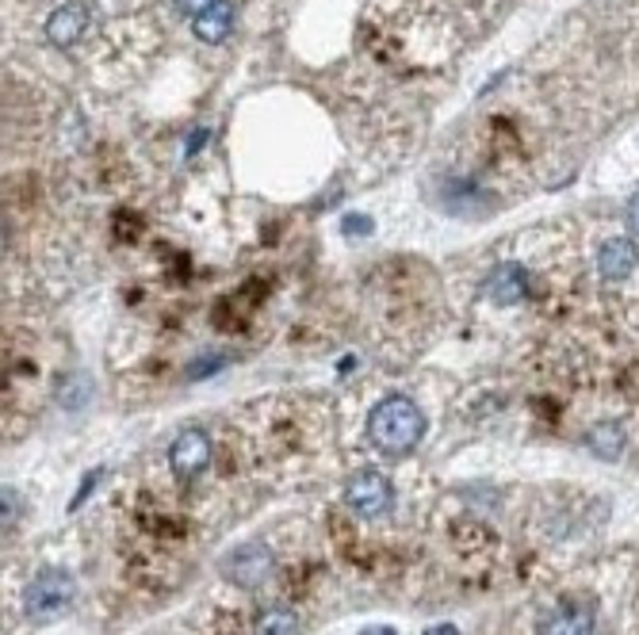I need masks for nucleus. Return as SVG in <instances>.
<instances>
[{"label": "nucleus", "mask_w": 639, "mask_h": 635, "mask_svg": "<svg viewBox=\"0 0 639 635\" xmlns=\"http://www.w3.org/2000/svg\"><path fill=\"white\" fill-rule=\"evenodd\" d=\"M367 437H372V445L379 452L406 456L426 437V414L418 409V402H410L406 395H390L367 417Z\"/></svg>", "instance_id": "f257e3e1"}, {"label": "nucleus", "mask_w": 639, "mask_h": 635, "mask_svg": "<svg viewBox=\"0 0 639 635\" xmlns=\"http://www.w3.org/2000/svg\"><path fill=\"white\" fill-rule=\"evenodd\" d=\"M74 598H77L74 574L62 567H46V570H38V574L27 582V590H23V613H27V621H35V624H51V621H58V616L69 613Z\"/></svg>", "instance_id": "f03ea898"}, {"label": "nucleus", "mask_w": 639, "mask_h": 635, "mask_svg": "<svg viewBox=\"0 0 639 635\" xmlns=\"http://www.w3.org/2000/svg\"><path fill=\"white\" fill-rule=\"evenodd\" d=\"M219 570L230 585H238V590H257V585H265L268 578H273L276 556L265 540H245L222 556Z\"/></svg>", "instance_id": "7ed1b4c3"}, {"label": "nucleus", "mask_w": 639, "mask_h": 635, "mask_svg": "<svg viewBox=\"0 0 639 635\" xmlns=\"http://www.w3.org/2000/svg\"><path fill=\"white\" fill-rule=\"evenodd\" d=\"M345 505L356 513V517H383V513L390 510V502H395V490H390V482L379 475V471H353L345 482Z\"/></svg>", "instance_id": "20e7f679"}, {"label": "nucleus", "mask_w": 639, "mask_h": 635, "mask_svg": "<svg viewBox=\"0 0 639 635\" xmlns=\"http://www.w3.org/2000/svg\"><path fill=\"white\" fill-rule=\"evenodd\" d=\"M594 628H597V613H594V601L586 598L559 601L551 613H544V621H540V635H594Z\"/></svg>", "instance_id": "39448f33"}, {"label": "nucleus", "mask_w": 639, "mask_h": 635, "mask_svg": "<svg viewBox=\"0 0 639 635\" xmlns=\"http://www.w3.org/2000/svg\"><path fill=\"white\" fill-rule=\"evenodd\" d=\"M211 463V437L203 429H184L169 448V468L177 479H196Z\"/></svg>", "instance_id": "423d86ee"}, {"label": "nucleus", "mask_w": 639, "mask_h": 635, "mask_svg": "<svg viewBox=\"0 0 639 635\" xmlns=\"http://www.w3.org/2000/svg\"><path fill=\"white\" fill-rule=\"evenodd\" d=\"M483 295L494 307H517L529 295V272L517 261H502L491 276L483 280Z\"/></svg>", "instance_id": "0eeeda50"}, {"label": "nucleus", "mask_w": 639, "mask_h": 635, "mask_svg": "<svg viewBox=\"0 0 639 635\" xmlns=\"http://www.w3.org/2000/svg\"><path fill=\"white\" fill-rule=\"evenodd\" d=\"M89 23H92L89 4H81V0L58 4L51 12V20H46V43H54V46H74V43H81L85 31H89Z\"/></svg>", "instance_id": "6e6552de"}, {"label": "nucleus", "mask_w": 639, "mask_h": 635, "mask_svg": "<svg viewBox=\"0 0 639 635\" xmlns=\"http://www.w3.org/2000/svg\"><path fill=\"white\" fill-rule=\"evenodd\" d=\"M636 264H639V249L632 238H609L597 249V272H602V280H609V284L628 280L636 272Z\"/></svg>", "instance_id": "1a4fd4ad"}, {"label": "nucleus", "mask_w": 639, "mask_h": 635, "mask_svg": "<svg viewBox=\"0 0 639 635\" xmlns=\"http://www.w3.org/2000/svg\"><path fill=\"white\" fill-rule=\"evenodd\" d=\"M191 31H196V39L199 43H207V46L227 43L230 31H234V4H230V0H211L203 12H196Z\"/></svg>", "instance_id": "9d476101"}, {"label": "nucleus", "mask_w": 639, "mask_h": 635, "mask_svg": "<svg viewBox=\"0 0 639 635\" xmlns=\"http://www.w3.org/2000/svg\"><path fill=\"white\" fill-rule=\"evenodd\" d=\"M586 445L597 460H617V456L625 452V429H620L617 421H602L586 433Z\"/></svg>", "instance_id": "9b49d317"}, {"label": "nucleus", "mask_w": 639, "mask_h": 635, "mask_svg": "<svg viewBox=\"0 0 639 635\" xmlns=\"http://www.w3.org/2000/svg\"><path fill=\"white\" fill-rule=\"evenodd\" d=\"M253 635H299V616L284 605L265 609V613L253 621Z\"/></svg>", "instance_id": "f8f14e48"}, {"label": "nucleus", "mask_w": 639, "mask_h": 635, "mask_svg": "<svg viewBox=\"0 0 639 635\" xmlns=\"http://www.w3.org/2000/svg\"><path fill=\"white\" fill-rule=\"evenodd\" d=\"M219 364H222V357H203L199 364L188 368V375H191V380H203V375L211 372V368H219Z\"/></svg>", "instance_id": "ddd939ff"}, {"label": "nucleus", "mask_w": 639, "mask_h": 635, "mask_svg": "<svg viewBox=\"0 0 639 635\" xmlns=\"http://www.w3.org/2000/svg\"><path fill=\"white\" fill-rule=\"evenodd\" d=\"M625 222L632 227V234H639V191L628 199V211H625Z\"/></svg>", "instance_id": "4468645a"}, {"label": "nucleus", "mask_w": 639, "mask_h": 635, "mask_svg": "<svg viewBox=\"0 0 639 635\" xmlns=\"http://www.w3.org/2000/svg\"><path fill=\"white\" fill-rule=\"evenodd\" d=\"M345 230H349V234H367V219H364V215H349Z\"/></svg>", "instance_id": "2eb2a0df"}, {"label": "nucleus", "mask_w": 639, "mask_h": 635, "mask_svg": "<svg viewBox=\"0 0 639 635\" xmlns=\"http://www.w3.org/2000/svg\"><path fill=\"white\" fill-rule=\"evenodd\" d=\"M173 4H177L180 12H203V8L211 4V0H173Z\"/></svg>", "instance_id": "dca6fc26"}, {"label": "nucleus", "mask_w": 639, "mask_h": 635, "mask_svg": "<svg viewBox=\"0 0 639 635\" xmlns=\"http://www.w3.org/2000/svg\"><path fill=\"white\" fill-rule=\"evenodd\" d=\"M12 513H15V490H4V528L12 521Z\"/></svg>", "instance_id": "f3484780"}, {"label": "nucleus", "mask_w": 639, "mask_h": 635, "mask_svg": "<svg viewBox=\"0 0 639 635\" xmlns=\"http://www.w3.org/2000/svg\"><path fill=\"white\" fill-rule=\"evenodd\" d=\"M426 635H460L456 624H437V628H429Z\"/></svg>", "instance_id": "a211bd4d"}, {"label": "nucleus", "mask_w": 639, "mask_h": 635, "mask_svg": "<svg viewBox=\"0 0 639 635\" xmlns=\"http://www.w3.org/2000/svg\"><path fill=\"white\" fill-rule=\"evenodd\" d=\"M361 635H395V632H390V628H364Z\"/></svg>", "instance_id": "6ab92c4d"}]
</instances>
